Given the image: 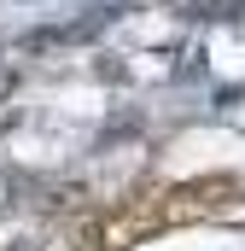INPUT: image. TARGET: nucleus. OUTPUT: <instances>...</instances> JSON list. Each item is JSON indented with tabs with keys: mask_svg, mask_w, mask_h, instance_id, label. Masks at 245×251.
<instances>
[{
	"mask_svg": "<svg viewBox=\"0 0 245 251\" xmlns=\"http://www.w3.org/2000/svg\"><path fill=\"white\" fill-rule=\"evenodd\" d=\"M117 6H128V0H99V12H111V18H117Z\"/></svg>",
	"mask_w": 245,
	"mask_h": 251,
	"instance_id": "obj_1",
	"label": "nucleus"
}]
</instances>
